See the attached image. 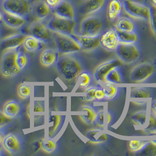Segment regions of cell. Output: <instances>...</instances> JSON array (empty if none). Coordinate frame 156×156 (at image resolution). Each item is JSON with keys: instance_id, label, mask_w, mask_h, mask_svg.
Segmentation results:
<instances>
[{"instance_id": "cell-1", "label": "cell", "mask_w": 156, "mask_h": 156, "mask_svg": "<svg viewBox=\"0 0 156 156\" xmlns=\"http://www.w3.org/2000/svg\"><path fill=\"white\" fill-rule=\"evenodd\" d=\"M55 67L60 77L68 83L76 81L79 75L84 71L83 65L75 54L59 56Z\"/></svg>"}, {"instance_id": "cell-2", "label": "cell", "mask_w": 156, "mask_h": 156, "mask_svg": "<svg viewBox=\"0 0 156 156\" xmlns=\"http://www.w3.org/2000/svg\"><path fill=\"white\" fill-rule=\"evenodd\" d=\"M52 37L60 56L75 54L82 51L79 43L71 35L52 32Z\"/></svg>"}, {"instance_id": "cell-3", "label": "cell", "mask_w": 156, "mask_h": 156, "mask_svg": "<svg viewBox=\"0 0 156 156\" xmlns=\"http://www.w3.org/2000/svg\"><path fill=\"white\" fill-rule=\"evenodd\" d=\"M18 49L5 50L0 60V73L5 78H12L21 73L16 64Z\"/></svg>"}, {"instance_id": "cell-4", "label": "cell", "mask_w": 156, "mask_h": 156, "mask_svg": "<svg viewBox=\"0 0 156 156\" xmlns=\"http://www.w3.org/2000/svg\"><path fill=\"white\" fill-rule=\"evenodd\" d=\"M103 29V22L102 19L93 15L85 17L80 25L79 35L91 37L99 36Z\"/></svg>"}, {"instance_id": "cell-5", "label": "cell", "mask_w": 156, "mask_h": 156, "mask_svg": "<svg viewBox=\"0 0 156 156\" xmlns=\"http://www.w3.org/2000/svg\"><path fill=\"white\" fill-rule=\"evenodd\" d=\"M123 9L131 18L138 20L150 21V7L134 0H124Z\"/></svg>"}, {"instance_id": "cell-6", "label": "cell", "mask_w": 156, "mask_h": 156, "mask_svg": "<svg viewBox=\"0 0 156 156\" xmlns=\"http://www.w3.org/2000/svg\"><path fill=\"white\" fill-rule=\"evenodd\" d=\"M115 52L117 57L124 64H133L141 57V51L136 43L124 44L120 43Z\"/></svg>"}, {"instance_id": "cell-7", "label": "cell", "mask_w": 156, "mask_h": 156, "mask_svg": "<svg viewBox=\"0 0 156 156\" xmlns=\"http://www.w3.org/2000/svg\"><path fill=\"white\" fill-rule=\"evenodd\" d=\"M47 26L52 32L72 35L76 27V20L66 19L54 15L47 23Z\"/></svg>"}, {"instance_id": "cell-8", "label": "cell", "mask_w": 156, "mask_h": 156, "mask_svg": "<svg viewBox=\"0 0 156 156\" xmlns=\"http://www.w3.org/2000/svg\"><path fill=\"white\" fill-rule=\"evenodd\" d=\"M3 11L27 18L32 12V4L29 0H4Z\"/></svg>"}, {"instance_id": "cell-9", "label": "cell", "mask_w": 156, "mask_h": 156, "mask_svg": "<svg viewBox=\"0 0 156 156\" xmlns=\"http://www.w3.org/2000/svg\"><path fill=\"white\" fill-rule=\"evenodd\" d=\"M155 71V66L146 62L136 66L130 71V78L134 83H143L151 78Z\"/></svg>"}, {"instance_id": "cell-10", "label": "cell", "mask_w": 156, "mask_h": 156, "mask_svg": "<svg viewBox=\"0 0 156 156\" xmlns=\"http://www.w3.org/2000/svg\"><path fill=\"white\" fill-rule=\"evenodd\" d=\"M29 35L33 36L44 43L48 42L52 37V31L43 21L37 20L30 24L28 29Z\"/></svg>"}, {"instance_id": "cell-11", "label": "cell", "mask_w": 156, "mask_h": 156, "mask_svg": "<svg viewBox=\"0 0 156 156\" xmlns=\"http://www.w3.org/2000/svg\"><path fill=\"white\" fill-rule=\"evenodd\" d=\"M2 147L9 154H17L21 151L22 148L21 138L14 132L8 133L3 139Z\"/></svg>"}, {"instance_id": "cell-12", "label": "cell", "mask_w": 156, "mask_h": 156, "mask_svg": "<svg viewBox=\"0 0 156 156\" xmlns=\"http://www.w3.org/2000/svg\"><path fill=\"white\" fill-rule=\"evenodd\" d=\"M120 44L118 34L115 28L106 30L100 36V44L108 51H115Z\"/></svg>"}, {"instance_id": "cell-13", "label": "cell", "mask_w": 156, "mask_h": 156, "mask_svg": "<svg viewBox=\"0 0 156 156\" xmlns=\"http://www.w3.org/2000/svg\"><path fill=\"white\" fill-rule=\"evenodd\" d=\"M27 35L23 33H17L8 36L0 40V50L2 51L9 49H16L22 45Z\"/></svg>"}, {"instance_id": "cell-14", "label": "cell", "mask_w": 156, "mask_h": 156, "mask_svg": "<svg viewBox=\"0 0 156 156\" xmlns=\"http://www.w3.org/2000/svg\"><path fill=\"white\" fill-rule=\"evenodd\" d=\"M121 64L120 60H112L99 65L94 71L93 76L95 80L97 83L105 82V77L107 73L115 67H117Z\"/></svg>"}, {"instance_id": "cell-15", "label": "cell", "mask_w": 156, "mask_h": 156, "mask_svg": "<svg viewBox=\"0 0 156 156\" xmlns=\"http://www.w3.org/2000/svg\"><path fill=\"white\" fill-rule=\"evenodd\" d=\"M79 43L82 51H90L96 49L100 46V36L91 37L82 36L79 34H73L71 35Z\"/></svg>"}, {"instance_id": "cell-16", "label": "cell", "mask_w": 156, "mask_h": 156, "mask_svg": "<svg viewBox=\"0 0 156 156\" xmlns=\"http://www.w3.org/2000/svg\"><path fill=\"white\" fill-rule=\"evenodd\" d=\"M54 11V14L58 16L72 20H76L75 8L71 2L67 0H63Z\"/></svg>"}, {"instance_id": "cell-17", "label": "cell", "mask_w": 156, "mask_h": 156, "mask_svg": "<svg viewBox=\"0 0 156 156\" xmlns=\"http://www.w3.org/2000/svg\"><path fill=\"white\" fill-rule=\"evenodd\" d=\"M2 22L9 28L18 29L27 23V20L25 17L3 11Z\"/></svg>"}, {"instance_id": "cell-18", "label": "cell", "mask_w": 156, "mask_h": 156, "mask_svg": "<svg viewBox=\"0 0 156 156\" xmlns=\"http://www.w3.org/2000/svg\"><path fill=\"white\" fill-rule=\"evenodd\" d=\"M106 0H84L79 8L80 14L91 15L98 11L104 7Z\"/></svg>"}, {"instance_id": "cell-19", "label": "cell", "mask_w": 156, "mask_h": 156, "mask_svg": "<svg viewBox=\"0 0 156 156\" xmlns=\"http://www.w3.org/2000/svg\"><path fill=\"white\" fill-rule=\"evenodd\" d=\"M59 56L56 49L45 48L39 56L40 63L45 67H51L56 65Z\"/></svg>"}, {"instance_id": "cell-20", "label": "cell", "mask_w": 156, "mask_h": 156, "mask_svg": "<svg viewBox=\"0 0 156 156\" xmlns=\"http://www.w3.org/2000/svg\"><path fill=\"white\" fill-rule=\"evenodd\" d=\"M52 9L45 1H38L32 4V12L38 20L43 21L50 16Z\"/></svg>"}, {"instance_id": "cell-21", "label": "cell", "mask_w": 156, "mask_h": 156, "mask_svg": "<svg viewBox=\"0 0 156 156\" xmlns=\"http://www.w3.org/2000/svg\"><path fill=\"white\" fill-rule=\"evenodd\" d=\"M113 118V114L109 110L102 109L97 112L93 124L96 128L104 130L110 125Z\"/></svg>"}, {"instance_id": "cell-22", "label": "cell", "mask_w": 156, "mask_h": 156, "mask_svg": "<svg viewBox=\"0 0 156 156\" xmlns=\"http://www.w3.org/2000/svg\"><path fill=\"white\" fill-rule=\"evenodd\" d=\"M21 104L15 99L7 101L3 107V112L9 118L13 119L18 116L22 111Z\"/></svg>"}, {"instance_id": "cell-23", "label": "cell", "mask_w": 156, "mask_h": 156, "mask_svg": "<svg viewBox=\"0 0 156 156\" xmlns=\"http://www.w3.org/2000/svg\"><path fill=\"white\" fill-rule=\"evenodd\" d=\"M45 44V43L35 37L28 35L25 37L22 46L27 52H35L43 49Z\"/></svg>"}, {"instance_id": "cell-24", "label": "cell", "mask_w": 156, "mask_h": 156, "mask_svg": "<svg viewBox=\"0 0 156 156\" xmlns=\"http://www.w3.org/2000/svg\"><path fill=\"white\" fill-rule=\"evenodd\" d=\"M64 116L61 115H50L49 118L48 132L50 138H53L60 130L64 122Z\"/></svg>"}, {"instance_id": "cell-25", "label": "cell", "mask_w": 156, "mask_h": 156, "mask_svg": "<svg viewBox=\"0 0 156 156\" xmlns=\"http://www.w3.org/2000/svg\"><path fill=\"white\" fill-rule=\"evenodd\" d=\"M123 9V3L121 0H110L107 8V18L110 21L117 19Z\"/></svg>"}, {"instance_id": "cell-26", "label": "cell", "mask_w": 156, "mask_h": 156, "mask_svg": "<svg viewBox=\"0 0 156 156\" xmlns=\"http://www.w3.org/2000/svg\"><path fill=\"white\" fill-rule=\"evenodd\" d=\"M103 130L99 128L91 129L86 132V137L93 144L105 143L108 139V136Z\"/></svg>"}, {"instance_id": "cell-27", "label": "cell", "mask_w": 156, "mask_h": 156, "mask_svg": "<svg viewBox=\"0 0 156 156\" xmlns=\"http://www.w3.org/2000/svg\"><path fill=\"white\" fill-rule=\"evenodd\" d=\"M114 28L119 31L134 32L136 26L135 22L128 17H121L117 20L114 25Z\"/></svg>"}, {"instance_id": "cell-28", "label": "cell", "mask_w": 156, "mask_h": 156, "mask_svg": "<svg viewBox=\"0 0 156 156\" xmlns=\"http://www.w3.org/2000/svg\"><path fill=\"white\" fill-rule=\"evenodd\" d=\"M79 117L80 119L86 125H92L94 123L97 112L89 105H84L80 109Z\"/></svg>"}, {"instance_id": "cell-29", "label": "cell", "mask_w": 156, "mask_h": 156, "mask_svg": "<svg viewBox=\"0 0 156 156\" xmlns=\"http://www.w3.org/2000/svg\"><path fill=\"white\" fill-rule=\"evenodd\" d=\"M120 43L124 44H135L138 42L139 36L136 32H123L117 30Z\"/></svg>"}, {"instance_id": "cell-30", "label": "cell", "mask_w": 156, "mask_h": 156, "mask_svg": "<svg viewBox=\"0 0 156 156\" xmlns=\"http://www.w3.org/2000/svg\"><path fill=\"white\" fill-rule=\"evenodd\" d=\"M20 48V47L18 48L17 51L15 61L18 68L21 72L22 70H25L26 68L28 67L30 62V60L28 55L27 53L23 51Z\"/></svg>"}, {"instance_id": "cell-31", "label": "cell", "mask_w": 156, "mask_h": 156, "mask_svg": "<svg viewBox=\"0 0 156 156\" xmlns=\"http://www.w3.org/2000/svg\"><path fill=\"white\" fill-rule=\"evenodd\" d=\"M105 82L112 84H121L122 83V74L119 66L114 67L107 73L105 77Z\"/></svg>"}, {"instance_id": "cell-32", "label": "cell", "mask_w": 156, "mask_h": 156, "mask_svg": "<svg viewBox=\"0 0 156 156\" xmlns=\"http://www.w3.org/2000/svg\"><path fill=\"white\" fill-rule=\"evenodd\" d=\"M102 88L105 92V99L107 100H112L118 95L119 88L114 86V84L108 82H104Z\"/></svg>"}, {"instance_id": "cell-33", "label": "cell", "mask_w": 156, "mask_h": 156, "mask_svg": "<svg viewBox=\"0 0 156 156\" xmlns=\"http://www.w3.org/2000/svg\"><path fill=\"white\" fill-rule=\"evenodd\" d=\"M151 97L150 90L146 87H136L131 89L132 98H149Z\"/></svg>"}, {"instance_id": "cell-34", "label": "cell", "mask_w": 156, "mask_h": 156, "mask_svg": "<svg viewBox=\"0 0 156 156\" xmlns=\"http://www.w3.org/2000/svg\"><path fill=\"white\" fill-rule=\"evenodd\" d=\"M78 85L81 88H88L92 82V77L88 71H82L76 79Z\"/></svg>"}, {"instance_id": "cell-35", "label": "cell", "mask_w": 156, "mask_h": 156, "mask_svg": "<svg viewBox=\"0 0 156 156\" xmlns=\"http://www.w3.org/2000/svg\"><path fill=\"white\" fill-rule=\"evenodd\" d=\"M41 150L44 152L48 154H52L57 151L58 144V143L52 140V138H50L48 140L43 139L41 140Z\"/></svg>"}, {"instance_id": "cell-36", "label": "cell", "mask_w": 156, "mask_h": 156, "mask_svg": "<svg viewBox=\"0 0 156 156\" xmlns=\"http://www.w3.org/2000/svg\"><path fill=\"white\" fill-rule=\"evenodd\" d=\"M136 155L140 156H156V144L152 142H146L140 151Z\"/></svg>"}, {"instance_id": "cell-37", "label": "cell", "mask_w": 156, "mask_h": 156, "mask_svg": "<svg viewBox=\"0 0 156 156\" xmlns=\"http://www.w3.org/2000/svg\"><path fill=\"white\" fill-rule=\"evenodd\" d=\"M147 117L146 111L137 112L131 116V120L133 124L138 126H143L145 125Z\"/></svg>"}, {"instance_id": "cell-38", "label": "cell", "mask_w": 156, "mask_h": 156, "mask_svg": "<svg viewBox=\"0 0 156 156\" xmlns=\"http://www.w3.org/2000/svg\"><path fill=\"white\" fill-rule=\"evenodd\" d=\"M31 87L28 84L22 83L18 86L17 94L18 97L21 99H27L31 95Z\"/></svg>"}, {"instance_id": "cell-39", "label": "cell", "mask_w": 156, "mask_h": 156, "mask_svg": "<svg viewBox=\"0 0 156 156\" xmlns=\"http://www.w3.org/2000/svg\"><path fill=\"white\" fill-rule=\"evenodd\" d=\"M143 131L146 133H150V135L153 133L156 134V117L152 112L149 117V125L146 128L143 129Z\"/></svg>"}, {"instance_id": "cell-40", "label": "cell", "mask_w": 156, "mask_h": 156, "mask_svg": "<svg viewBox=\"0 0 156 156\" xmlns=\"http://www.w3.org/2000/svg\"><path fill=\"white\" fill-rule=\"evenodd\" d=\"M146 143V141L138 140H130L128 142V147L131 151L137 153L141 150V149L143 147Z\"/></svg>"}, {"instance_id": "cell-41", "label": "cell", "mask_w": 156, "mask_h": 156, "mask_svg": "<svg viewBox=\"0 0 156 156\" xmlns=\"http://www.w3.org/2000/svg\"><path fill=\"white\" fill-rule=\"evenodd\" d=\"M149 23L151 31L156 37V7L153 5L150 7V18Z\"/></svg>"}, {"instance_id": "cell-42", "label": "cell", "mask_w": 156, "mask_h": 156, "mask_svg": "<svg viewBox=\"0 0 156 156\" xmlns=\"http://www.w3.org/2000/svg\"><path fill=\"white\" fill-rule=\"evenodd\" d=\"M97 87H91L87 88L85 91V99L87 101L91 102L95 100V91Z\"/></svg>"}, {"instance_id": "cell-43", "label": "cell", "mask_w": 156, "mask_h": 156, "mask_svg": "<svg viewBox=\"0 0 156 156\" xmlns=\"http://www.w3.org/2000/svg\"><path fill=\"white\" fill-rule=\"evenodd\" d=\"M11 121V119L9 118L3 112L0 111V128L4 127Z\"/></svg>"}, {"instance_id": "cell-44", "label": "cell", "mask_w": 156, "mask_h": 156, "mask_svg": "<svg viewBox=\"0 0 156 156\" xmlns=\"http://www.w3.org/2000/svg\"><path fill=\"white\" fill-rule=\"evenodd\" d=\"M95 100L98 101H100L102 100L105 99V92L103 91V90L102 89V87H100V88L97 87L95 91Z\"/></svg>"}, {"instance_id": "cell-45", "label": "cell", "mask_w": 156, "mask_h": 156, "mask_svg": "<svg viewBox=\"0 0 156 156\" xmlns=\"http://www.w3.org/2000/svg\"><path fill=\"white\" fill-rule=\"evenodd\" d=\"M34 112H44V105L42 101H35L34 102Z\"/></svg>"}, {"instance_id": "cell-46", "label": "cell", "mask_w": 156, "mask_h": 156, "mask_svg": "<svg viewBox=\"0 0 156 156\" xmlns=\"http://www.w3.org/2000/svg\"><path fill=\"white\" fill-rule=\"evenodd\" d=\"M47 4L52 9H54L63 1V0H45Z\"/></svg>"}, {"instance_id": "cell-47", "label": "cell", "mask_w": 156, "mask_h": 156, "mask_svg": "<svg viewBox=\"0 0 156 156\" xmlns=\"http://www.w3.org/2000/svg\"><path fill=\"white\" fill-rule=\"evenodd\" d=\"M3 128H0V146H2V143L3 141V139L6 135V131L2 129Z\"/></svg>"}, {"instance_id": "cell-48", "label": "cell", "mask_w": 156, "mask_h": 156, "mask_svg": "<svg viewBox=\"0 0 156 156\" xmlns=\"http://www.w3.org/2000/svg\"><path fill=\"white\" fill-rule=\"evenodd\" d=\"M151 112L156 117V100L154 101L151 104Z\"/></svg>"}, {"instance_id": "cell-49", "label": "cell", "mask_w": 156, "mask_h": 156, "mask_svg": "<svg viewBox=\"0 0 156 156\" xmlns=\"http://www.w3.org/2000/svg\"><path fill=\"white\" fill-rule=\"evenodd\" d=\"M3 20V11L0 9V22Z\"/></svg>"}, {"instance_id": "cell-50", "label": "cell", "mask_w": 156, "mask_h": 156, "mask_svg": "<svg viewBox=\"0 0 156 156\" xmlns=\"http://www.w3.org/2000/svg\"><path fill=\"white\" fill-rule=\"evenodd\" d=\"M151 1L152 3V5L156 7V0H151Z\"/></svg>"}, {"instance_id": "cell-51", "label": "cell", "mask_w": 156, "mask_h": 156, "mask_svg": "<svg viewBox=\"0 0 156 156\" xmlns=\"http://www.w3.org/2000/svg\"><path fill=\"white\" fill-rule=\"evenodd\" d=\"M153 143H154L155 144H156V140H151Z\"/></svg>"}, {"instance_id": "cell-52", "label": "cell", "mask_w": 156, "mask_h": 156, "mask_svg": "<svg viewBox=\"0 0 156 156\" xmlns=\"http://www.w3.org/2000/svg\"><path fill=\"white\" fill-rule=\"evenodd\" d=\"M1 32H0V40H1Z\"/></svg>"}, {"instance_id": "cell-53", "label": "cell", "mask_w": 156, "mask_h": 156, "mask_svg": "<svg viewBox=\"0 0 156 156\" xmlns=\"http://www.w3.org/2000/svg\"><path fill=\"white\" fill-rule=\"evenodd\" d=\"M2 154L1 153V151H0V156H2Z\"/></svg>"}]
</instances>
